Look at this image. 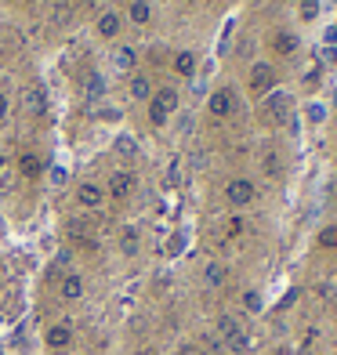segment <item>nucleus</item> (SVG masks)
Instances as JSON below:
<instances>
[{
  "label": "nucleus",
  "instance_id": "nucleus-1",
  "mask_svg": "<svg viewBox=\"0 0 337 355\" xmlns=\"http://www.w3.org/2000/svg\"><path fill=\"white\" fill-rule=\"evenodd\" d=\"M291 91H283V87H272L265 98H261V109H258V116L268 123V127H283V123H291Z\"/></svg>",
  "mask_w": 337,
  "mask_h": 355
},
{
  "label": "nucleus",
  "instance_id": "nucleus-2",
  "mask_svg": "<svg viewBox=\"0 0 337 355\" xmlns=\"http://www.w3.org/2000/svg\"><path fill=\"white\" fill-rule=\"evenodd\" d=\"M218 337H221V345L225 348H232V352H247L250 348V337L243 330V322H239L236 315H218Z\"/></svg>",
  "mask_w": 337,
  "mask_h": 355
},
{
  "label": "nucleus",
  "instance_id": "nucleus-3",
  "mask_svg": "<svg viewBox=\"0 0 337 355\" xmlns=\"http://www.w3.org/2000/svg\"><path fill=\"white\" fill-rule=\"evenodd\" d=\"M174 109H178V91H174V87L156 91L153 102H149V123L153 127H167V120L174 116Z\"/></svg>",
  "mask_w": 337,
  "mask_h": 355
},
{
  "label": "nucleus",
  "instance_id": "nucleus-4",
  "mask_svg": "<svg viewBox=\"0 0 337 355\" xmlns=\"http://www.w3.org/2000/svg\"><path fill=\"white\" fill-rule=\"evenodd\" d=\"M225 200H229L232 211H243V207H250L258 200V185H254L250 178H232V182L225 185Z\"/></svg>",
  "mask_w": 337,
  "mask_h": 355
},
{
  "label": "nucleus",
  "instance_id": "nucleus-5",
  "mask_svg": "<svg viewBox=\"0 0 337 355\" xmlns=\"http://www.w3.org/2000/svg\"><path fill=\"white\" fill-rule=\"evenodd\" d=\"M73 341H76V334H73V327L66 319H58V322H51V327L44 330V345L51 352H69Z\"/></svg>",
  "mask_w": 337,
  "mask_h": 355
},
{
  "label": "nucleus",
  "instance_id": "nucleus-6",
  "mask_svg": "<svg viewBox=\"0 0 337 355\" xmlns=\"http://www.w3.org/2000/svg\"><path fill=\"white\" fill-rule=\"evenodd\" d=\"M207 109H211V116H218V120L232 116V112L239 109L236 91H232V87H218V91H211V98H207Z\"/></svg>",
  "mask_w": 337,
  "mask_h": 355
},
{
  "label": "nucleus",
  "instance_id": "nucleus-7",
  "mask_svg": "<svg viewBox=\"0 0 337 355\" xmlns=\"http://www.w3.org/2000/svg\"><path fill=\"white\" fill-rule=\"evenodd\" d=\"M84 294H87L84 276H80V272H62V279H58V297L66 301V304H76Z\"/></svg>",
  "mask_w": 337,
  "mask_h": 355
},
{
  "label": "nucleus",
  "instance_id": "nucleus-8",
  "mask_svg": "<svg viewBox=\"0 0 337 355\" xmlns=\"http://www.w3.org/2000/svg\"><path fill=\"white\" fill-rule=\"evenodd\" d=\"M272 87H276V69H272L268 62H254V66H250V91L265 98Z\"/></svg>",
  "mask_w": 337,
  "mask_h": 355
},
{
  "label": "nucleus",
  "instance_id": "nucleus-9",
  "mask_svg": "<svg viewBox=\"0 0 337 355\" xmlns=\"http://www.w3.org/2000/svg\"><path fill=\"white\" fill-rule=\"evenodd\" d=\"M135 174L131 171H112L109 174V182H105V196H112V200H127L135 192Z\"/></svg>",
  "mask_w": 337,
  "mask_h": 355
},
{
  "label": "nucleus",
  "instance_id": "nucleus-10",
  "mask_svg": "<svg viewBox=\"0 0 337 355\" xmlns=\"http://www.w3.org/2000/svg\"><path fill=\"white\" fill-rule=\"evenodd\" d=\"M76 203L84 207V211H102V203H105V189H102V185H94V182L76 185Z\"/></svg>",
  "mask_w": 337,
  "mask_h": 355
},
{
  "label": "nucleus",
  "instance_id": "nucleus-11",
  "mask_svg": "<svg viewBox=\"0 0 337 355\" xmlns=\"http://www.w3.org/2000/svg\"><path fill=\"white\" fill-rule=\"evenodd\" d=\"M127 94H131V102H153V94H156V87H153V76L149 73H131V84H127Z\"/></svg>",
  "mask_w": 337,
  "mask_h": 355
},
{
  "label": "nucleus",
  "instance_id": "nucleus-12",
  "mask_svg": "<svg viewBox=\"0 0 337 355\" xmlns=\"http://www.w3.org/2000/svg\"><path fill=\"white\" fill-rule=\"evenodd\" d=\"M116 247H120L123 257H138V250H141V232L135 229V225H123L120 236H116Z\"/></svg>",
  "mask_w": 337,
  "mask_h": 355
},
{
  "label": "nucleus",
  "instance_id": "nucleus-13",
  "mask_svg": "<svg viewBox=\"0 0 337 355\" xmlns=\"http://www.w3.org/2000/svg\"><path fill=\"white\" fill-rule=\"evenodd\" d=\"M112 153H116V159H138L141 145H138V138H135V135L120 131L116 138H112Z\"/></svg>",
  "mask_w": 337,
  "mask_h": 355
},
{
  "label": "nucleus",
  "instance_id": "nucleus-14",
  "mask_svg": "<svg viewBox=\"0 0 337 355\" xmlns=\"http://www.w3.org/2000/svg\"><path fill=\"white\" fill-rule=\"evenodd\" d=\"M225 279H229V268L221 261H207L203 265V290H221Z\"/></svg>",
  "mask_w": 337,
  "mask_h": 355
},
{
  "label": "nucleus",
  "instance_id": "nucleus-15",
  "mask_svg": "<svg viewBox=\"0 0 337 355\" xmlns=\"http://www.w3.org/2000/svg\"><path fill=\"white\" fill-rule=\"evenodd\" d=\"M120 29H123V15H120V11H105V15H98V37L116 40V37H120Z\"/></svg>",
  "mask_w": 337,
  "mask_h": 355
},
{
  "label": "nucleus",
  "instance_id": "nucleus-16",
  "mask_svg": "<svg viewBox=\"0 0 337 355\" xmlns=\"http://www.w3.org/2000/svg\"><path fill=\"white\" fill-rule=\"evenodd\" d=\"M135 66H138V51L127 47V44H120L116 51H112V69L116 73H135Z\"/></svg>",
  "mask_w": 337,
  "mask_h": 355
},
{
  "label": "nucleus",
  "instance_id": "nucleus-17",
  "mask_svg": "<svg viewBox=\"0 0 337 355\" xmlns=\"http://www.w3.org/2000/svg\"><path fill=\"white\" fill-rule=\"evenodd\" d=\"M22 105H26L29 116H44V112H47V94H44V87H29V91L22 94Z\"/></svg>",
  "mask_w": 337,
  "mask_h": 355
},
{
  "label": "nucleus",
  "instance_id": "nucleus-18",
  "mask_svg": "<svg viewBox=\"0 0 337 355\" xmlns=\"http://www.w3.org/2000/svg\"><path fill=\"white\" fill-rule=\"evenodd\" d=\"M15 167H19L22 178H40V174H44V159H40L37 153H29V149H26L19 159H15Z\"/></svg>",
  "mask_w": 337,
  "mask_h": 355
},
{
  "label": "nucleus",
  "instance_id": "nucleus-19",
  "mask_svg": "<svg viewBox=\"0 0 337 355\" xmlns=\"http://www.w3.org/2000/svg\"><path fill=\"white\" fill-rule=\"evenodd\" d=\"M84 98H87V102H102V98H105V76H102V73H87V80H84Z\"/></svg>",
  "mask_w": 337,
  "mask_h": 355
},
{
  "label": "nucleus",
  "instance_id": "nucleus-20",
  "mask_svg": "<svg viewBox=\"0 0 337 355\" xmlns=\"http://www.w3.org/2000/svg\"><path fill=\"white\" fill-rule=\"evenodd\" d=\"M174 73H178V76H196V55H192V51H178V55H174Z\"/></svg>",
  "mask_w": 337,
  "mask_h": 355
},
{
  "label": "nucleus",
  "instance_id": "nucleus-21",
  "mask_svg": "<svg viewBox=\"0 0 337 355\" xmlns=\"http://www.w3.org/2000/svg\"><path fill=\"white\" fill-rule=\"evenodd\" d=\"M127 19H131L135 26H146L153 19V4H149V0H135V4L127 8Z\"/></svg>",
  "mask_w": 337,
  "mask_h": 355
},
{
  "label": "nucleus",
  "instance_id": "nucleus-22",
  "mask_svg": "<svg viewBox=\"0 0 337 355\" xmlns=\"http://www.w3.org/2000/svg\"><path fill=\"white\" fill-rule=\"evenodd\" d=\"M297 44H301V40H297L294 33H286V29H283V33H276V37H272V47H276L279 55H294V51H297Z\"/></svg>",
  "mask_w": 337,
  "mask_h": 355
},
{
  "label": "nucleus",
  "instance_id": "nucleus-23",
  "mask_svg": "<svg viewBox=\"0 0 337 355\" xmlns=\"http://www.w3.org/2000/svg\"><path fill=\"white\" fill-rule=\"evenodd\" d=\"M316 247L319 250H337V225H323L316 232Z\"/></svg>",
  "mask_w": 337,
  "mask_h": 355
},
{
  "label": "nucleus",
  "instance_id": "nucleus-24",
  "mask_svg": "<svg viewBox=\"0 0 337 355\" xmlns=\"http://www.w3.org/2000/svg\"><path fill=\"white\" fill-rule=\"evenodd\" d=\"M243 309H247L250 315H258V312L265 309V301H261V290H254V286H250V290H243Z\"/></svg>",
  "mask_w": 337,
  "mask_h": 355
},
{
  "label": "nucleus",
  "instance_id": "nucleus-25",
  "mask_svg": "<svg viewBox=\"0 0 337 355\" xmlns=\"http://www.w3.org/2000/svg\"><path fill=\"white\" fill-rule=\"evenodd\" d=\"M304 116H309V123H327V116H330V109L323 105V102H309V109H304Z\"/></svg>",
  "mask_w": 337,
  "mask_h": 355
},
{
  "label": "nucleus",
  "instance_id": "nucleus-26",
  "mask_svg": "<svg viewBox=\"0 0 337 355\" xmlns=\"http://www.w3.org/2000/svg\"><path fill=\"white\" fill-rule=\"evenodd\" d=\"M319 11H323V4H319V0H301V19H304V22L319 19Z\"/></svg>",
  "mask_w": 337,
  "mask_h": 355
},
{
  "label": "nucleus",
  "instance_id": "nucleus-27",
  "mask_svg": "<svg viewBox=\"0 0 337 355\" xmlns=\"http://www.w3.org/2000/svg\"><path fill=\"white\" fill-rule=\"evenodd\" d=\"M203 348H207V355H221V337H214V334H203Z\"/></svg>",
  "mask_w": 337,
  "mask_h": 355
},
{
  "label": "nucleus",
  "instance_id": "nucleus-28",
  "mask_svg": "<svg viewBox=\"0 0 337 355\" xmlns=\"http://www.w3.org/2000/svg\"><path fill=\"white\" fill-rule=\"evenodd\" d=\"M69 265H73V250L62 247V250L55 254V268H66V272H69Z\"/></svg>",
  "mask_w": 337,
  "mask_h": 355
},
{
  "label": "nucleus",
  "instance_id": "nucleus-29",
  "mask_svg": "<svg viewBox=\"0 0 337 355\" xmlns=\"http://www.w3.org/2000/svg\"><path fill=\"white\" fill-rule=\"evenodd\" d=\"M47 174H51V185H55V189H58V185H66V178H69V174H66V167H51Z\"/></svg>",
  "mask_w": 337,
  "mask_h": 355
},
{
  "label": "nucleus",
  "instance_id": "nucleus-30",
  "mask_svg": "<svg viewBox=\"0 0 337 355\" xmlns=\"http://www.w3.org/2000/svg\"><path fill=\"white\" fill-rule=\"evenodd\" d=\"M265 171H268V174H279V156H276V153L265 156Z\"/></svg>",
  "mask_w": 337,
  "mask_h": 355
},
{
  "label": "nucleus",
  "instance_id": "nucleus-31",
  "mask_svg": "<svg viewBox=\"0 0 337 355\" xmlns=\"http://www.w3.org/2000/svg\"><path fill=\"white\" fill-rule=\"evenodd\" d=\"M8 112H11V98H8V94H4V91H0V123H4V120H8Z\"/></svg>",
  "mask_w": 337,
  "mask_h": 355
},
{
  "label": "nucleus",
  "instance_id": "nucleus-32",
  "mask_svg": "<svg viewBox=\"0 0 337 355\" xmlns=\"http://www.w3.org/2000/svg\"><path fill=\"white\" fill-rule=\"evenodd\" d=\"M182 243H185L182 236H171V239H167V254H178V250H182Z\"/></svg>",
  "mask_w": 337,
  "mask_h": 355
},
{
  "label": "nucleus",
  "instance_id": "nucleus-33",
  "mask_svg": "<svg viewBox=\"0 0 337 355\" xmlns=\"http://www.w3.org/2000/svg\"><path fill=\"white\" fill-rule=\"evenodd\" d=\"M178 174H182V171H178V159H174V164L167 167V182L174 185V182H178Z\"/></svg>",
  "mask_w": 337,
  "mask_h": 355
},
{
  "label": "nucleus",
  "instance_id": "nucleus-34",
  "mask_svg": "<svg viewBox=\"0 0 337 355\" xmlns=\"http://www.w3.org/2000/svg\"><path fill=\"white\" fill-rule=\"evenodd\" d=\"M203 87H207V80H200V76H192V91H196V94H203Z\"/></svg>",
  "mask_w": 337,
  "mask_h": 355
},
{
  "label": "nucleus",
  "instance_id": "nucleus-35",
  "mask_svg": "<svg viewBox=\"0 0 337 355\" xmlns=\"http://www.w3.org/2000/svg\"><path fill=\"white\" fill-rule=\"evenodd\" d=\"M4 178H8V159L0 156V182H4Z\"/></svg>",
  "mask_w": 337,
  "mask_h": 355
},
{
  "label": "nucleus",
  "instance_id": "nucleus-36",
  "mask_svg": "<svg viewBox=\"0 0 337 355\" xmlns=\"http://www.w3.org/2000/svg\"><path fill=\"white\" fill-rule=\"evenodd\" d=\"M327 58L334 62V66H337V47H330V51H327Z\"/></svg>",
  "mask_w": 337,
  "mask_h": 355
},
{
  "label": "nucleus",
  "instance_id": "nucleus-37",
  "mask_svg": "<svg viewBox=\"0 0 337 355\" xmlns=\"http://www.w3.org/2000/svg\"><path fill=\"white\" fill-rule=\"evenodd\" d=\"M319 4H337V0H319Z\"/></svg>",
  "mask_w": 337,
  "mask_h": 355
},
{
  "label": "nucleus",
  "instance_id": "nucleus-38",
  "mask_svg": "<svg viewBox=\"0 0 337 355\" xmlns=\"http://www.w3.org/2000/svg\"><path fill=\"white\" fill-rule=\"evenodd\" d=\"M0 276H4V261H0Z\"/></svg>",
  "mask_w": 337,
  "mask_h": 355
}]
</instances>
